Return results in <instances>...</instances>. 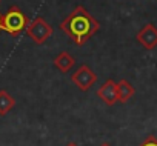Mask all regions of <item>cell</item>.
I'll return each instance as SVG.
<instances>
[{
    "mask_svg": "<svg viewBox=\"0 0 157 146\" xmlns=\"http://www.w3.org/2000/svg\"><path fill=\"white\" fill-rule=\"evenodd\" d=\"M140 146H157V138L154 135H149V137H146V140Z\"/></svg>",
    "mask_w": 157,
    "mask_h": 146,
    "instance_id": "cell-10",
    "label": "cell"
},
{
    "mask_svg": "<svg viewBox=\"0 0 157 146\" xmlns=\"http://www.w3.org/2000/svg\"><path fill=\"white\" fill-rule=\"evenodd\" d=\"M100 146H111V144H109V143H102Z\"/></svg>",
    "mask_w": 157,
    "mask_h": 146,
    "instance_id": "cell-13",
    "label": "cell"
},
{
    "mask_svg": "<svg viewBox=\"0 0 157 146\" xmlns=\"http://www.w3.org/2000/svg\"><path fill=\"white\" fill-rule=\"evenodd\" d=\"M99 99H102V102L108 106H113L117 103V86L114 80H106L97 91Z\"/></svg>",
    "mask_w": 157,
    "mask_h": 146,
    "instance_id": "cell-6",
    "label": "cell"
},
{
    "mask_svg": "<svg viewBox=\"0 0 157 146\" xmlns=\"http://www.w3.org/2000/svg\"><path fill=\"white\" fill-rule=\"evenodd\" d=\"M66 146H78V144H77V143H68Z\"/></svg>",
    "mask_w": 157,
    "mask_h": 146,
    "instance_id": "cell-11",
    "label": "cell"
},
{
    "mask_svg": "<svg viewBox=\"0 0 157 146\" xmlns=\"http://www.w3.org/2000/svg\"><path fill=\"white\" fill-rule=\"evenodd\" d=\"M0 31H2V14H0Z\"/></svg>",
    "mask_w": 157,
    "mask_h": 146,
    "instance_id": "cell-12",
    "label": "cell"
},
{
    "mask_svg": "<svg viewBox=\"0 0 157 146\" xmlns=\"http://www.w3.org/2000/svg\"><path fill=\"white\" fill-rule=\"evenodd\" d=\"M74 63H75L74 57H72L69 52H66V51L60 52V54L54 58V66H56L60 72H68V71L74 66Z\"/></svg>",
    "mask_w": 157,
    "mask_h": 146,
    "instance_id": "cell-8",
    "label": "cell"
},
{
    "mask_svg": "<svg viewBox=\"0 0 157 146\" xmlns=\"http://www.w3.org/2000/svg\"><path fill=\"white\" fill-rule=\"evenodd\" d=\"M71 80L80 91H88L96 83L97 76L94 74V71L88 65H82V66L77 68L75 72L71 74Z\"/></svg>",
    "mask_w": 157,
    "mask_h": 146,
    "instance_id": "cell-4",
    "label": "cell"
},
{
    "mask_svg": "<svg viewBox=\"0 0 157 146\" xmlns=\"http://www.w3.org/2000/svg\"><path fill=\"white\" fill-rule=\"evenodd\" d=\"M60 29L78 46L85 45L99 29L100 23L83 8L75 6L72 13L68 14V17L60 23Z\"/></svg>",
    "mask_w": 157,
    "mask_h": 146,
    "instance_id": "cell-1",
    "label": "cell"
},
{
    "mask_svg": "<svg viewBox=\"0 0 157 146\" xmlns=\"http://www.w3.org/2000/svg\"><path fill=\"white\" fill-rule=\"evenodd\" d=\"M28 25H29L28 16L16 5H13L5 14H2V31H6L14 37L20 36Z\"/></svg>",
    "mask_w": 157,
    "mask_h": 146,
    "instance_id": "cell-2",
    "label": "cell"
},
{
    "mask_svg": "<svg viewBox=\"0 0 157 146\" xmlns=\"http://www.w3.org/2000/svg\"><path fill=\"white\" fill-rule=\"evenodd\" d=\"M116 86H117V102H120V103H126L136 94L134 86L128 80H120L116 83Z\"/></svg>",
    "mask_w": 157,
    "mask_h": 146,
    "instance_id": "cell-7",
    "label": "cell"
},
{
    "mask_svg": "<svg viewBox=\"0 0 157 146\" xmlns=\"http://www.w3.org/2000/svg\"><path fill=\"white\" fill-rule=\"evenodd\" d=\"M16 106V99L10 95L5 89L0 91V115H6Z\"/></svg>",
    "mask_w": 157,
    "mask_h": 146,
    "instance_id": "cell-9",
    "label": "cell"
},
{
    "mask_svg": "<svg viewBox=\"0 0 157 146\" xmlns=\"http://www.w3.org/2000/svg\"><path fill=\"white\" fill-rule=\"evenodd\" d=\"M25 31L36 45H43L52 36V26L42 17H36L33 22H29Z\"/></svg>",
    "mask_w": 157,
    "mask_h": 146,
    "instance_id": "cell-3",
    "label": "cell"
},
{
    "mask_svg": "<svg viewBox=\"0 0 157 146\" xmlns=\"http://www.w3.org/2000/svg\"><path fill=\"white\" fill-rule=\"evenodd\" d=\"M137 42L145 49H154L157 46V28L152 23H146L137 32Z\"/></svg>",
    "mask_w": 157,
    "mask_h": 146,
    "instance_id": "cell-5",
    "label": "cell"
}]
</instances>
